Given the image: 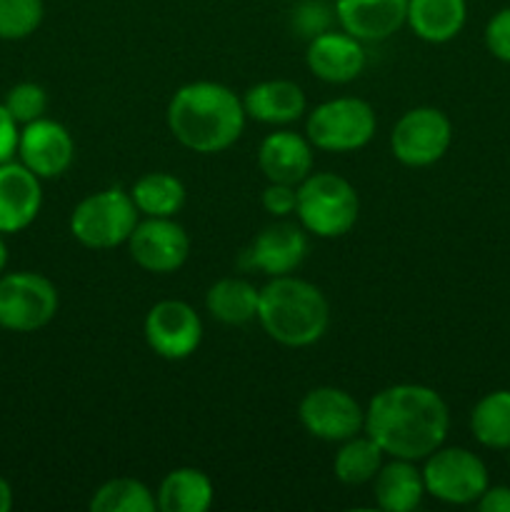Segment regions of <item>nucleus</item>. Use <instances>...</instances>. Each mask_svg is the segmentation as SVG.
Returning a JSON list of instances; mask_svg holds the SVG:
<instances>
[{
  "mask_svg": "<svg viewBox=\"0 0 510 512\" xmlns=\"http://www.w3.org/2000/svg\"><path fill=\"white\" fill-rule=\"evenodd\" d=\"M450 413L433 388L415 383L390 385L370 400L365 433L385 455L400 460H425L445 443Z\"/></svg>",
  "mask_w": 510,
  "mask_h": 512,
  "instance_id": "f257e3e1",
  "label": "nucleus"
},
{
  "mask_svg": "<svg viewBox=\"0 0 510 512\" xmlns=\"http://www.w3.org/2000/svg\"><path fill=\"white\" fill-rule=\"evenodd\" d=\"M245 125L243 100L210 80L188 83L168 103V128L183 148L195 153H223L240 138Z\"/></svg>",
  "mask_w": 510,
  "mask_h": 512,
  "instance_id": "f03ea898",
  "label": "nucleus"
},
{
  "mask_svg": "<svg viewBox=\"0 0 510 512\" xmlns=\"http://www.w3.org/2000/svg\"><path fill=\"white\" fill-rule=\"evenodd\" d=\"M258 320L268 338L285 348L318 343L330 323V305L313 283L278 275L260 290Z\"/></svg>",
  "mask_w": 510,
  "mask_h": 512,
  "instance_id": "7ed1b4c3",
  "label": "nucleus"
},
{
  "mask_svg": "<svg viewBox=\"0 0 510 512\" xmlns=\"http://www.w3.org/2000/svg\"><path fill=\"white\" fill-rule=\"evenodd\" d=\"M300 223L318 238H340L355 225L360 200L353 185L335 173H310L298 185Z\"/></svg>",
  "mask_w": 510,
  "mask_h": 512,
  "instance_id": "20e7f679",
  "label": "nucleus"
},
{
  "mask_svg": "<svg viewBox=\"0 0 510 512\" xmlns=\"http://www.w3.org/2000/svg\"><path fill=\"white\" fill-rule=\"evenodd\" d=\"M138 225V208L130 193L120 188L100 190L75 205L70 215V233L80 245L93 250H108L128 243Z\"/></svg>",
  "mask_w": 510,
  "mask_h": 512,
  "instance_id": "39448f33",
  "label": "nucleus"
},
{
  "mask_svg": "<svg viewBox=\"0 0 510 512\" xmlns=\"http://www.w3.org/2000/svg\"><path fill=\"white\" fill-rule=\"evenodd\" d=\"M310 145L328 153H350L370 143L375 135V110L360 98H335L320 103L308 115Z\"/></svg>",
  "mask_w": 510,
  "mask_h": 512,
  "instance_id": "423d86ee",
  "label": "nucleus"
},
{
  "mask_svg": "<svg viewBox=\"0 0 510 512\" xmlns=\"http://www.w3.org/2000/svg\"><path fill=\"white\" fill-rule=\"evenodd\" d=\"M58 313V290L45 275L20 270L0 275V328L35 333Z\"/></svg>",
  "mask_w": 510,
  "mask_h": 512,
  "instance_id": "0eeeda50",
  "label": "nucleus"
},
{
  "mask_svg": "<svg viewBox=\"0 0 510 512\" xmlns=\"http://www.w3.org/2000/svg\"><path fill=\"white\" fill-rule=\"evenodd\" d=\"M425 493L448 505L478 503L490 485L488 468L475 453L465 448H443L425 458Z\"/></svg>",
  "mask_w": 510,
  "mask_h": 512,
  "instance_id": "6e6552de",
  "label": "nucleus"
},
{
  "mask_svg": "<svg viewBox=\"0 0 510 512\" xmlns=\"http://www.w3.org/2000/svg\"><path fill=\"white\" fill-rule=\"evenodd\" d=\"M453 143V125L438 108H413L395 123L390 148L403 165L425 168L448 153Z\"/></svg>",
  "mask_w": 510,
  "mask_h": 512,
  "instance_id": "1a4fd4ad",
  "label": "nucleus"
},
{
  "mask_svg": "<svg viewBox=\"0 0 510 512\" xmlns=\"http://www.w3.org/2000/svg\"><path fill=\"white\" fill-rule=\"evenodd\" d=\"M300 423L313 438L343 443L365 428V413L353 395L333 385H323L300 400Z\"/></svg>",
  "mask_w": 510,
  "mask_h": 512,
  "instance_id": "9d476101",
  "label": "nucleus"
},
{
  "mask_svg": "<svg viewBox=\"0 0 510 512\" xmlns=\"http://www.w3.org/2000/svg\"><path fill=\"white\" fill-rule=\"evenodd\" d=\"M143 333L155 355L165 360H185L203 340V323L183 300H160L145 315Z\"/></svg>",
  "mask_w": 510,
  "mask_h": 512,
  "instance_id": "9b49d317",
  "label": "nucleus"
},
{
  "mask_svg": "<svg viewBox=\"0 0 510 512\" xmlns=\"http://www.w3.org/2000/svg\"><path fill=\"white\" fill-rule=\"evenodd\" d=\"M130 258L148 273H175L190 253V238L173 218H145L128 238Z\"/></svg>",
  "mask_w": 510,
  "mask_h": 512,
  "instance_id": "f8f14e48",
  "label": "nucleus"
},
{
  "mask_svg": "<svg viewBox=\"0 0 510 512\" xmlns=\"http://www.w3.org/2000/svg\"><path fill=\"white\" fill-rule=\"evenodd\" d=\"M18 155L20 163L33 170L40 180L58 178L75 158L73 135L58 120L38 118L20 130Z\"/></svg>",
  "mask_w": 510,
  "mask_h": 512,
  "instance_id": "ddd939ff",
  "label": "nucleus"
},
{
  "mask_svg": "<svg viewBox=\"0 0 510 512\" xmlns=\"http://www.w3.org/2000/svg\"><path fill=\"white\" fill-rule=\"evenodd\" d=\"M43 188L40 178L23 163L0 165V233H20L40 213Z\"/></svg>",
  "mask_w": 510,
  "mask_h": 512,
  "instance_id": "4468645a",
  "label": "nucleus"
},
{
  "mask_svg": "<svg viewBox=\"0 0 510 512\" xmlns=\"http://www.w3.org/2000/svg\"><path fill=\"white\" fill-rule=\"evenodd\" d=\"M305 63H308L310 73L325 83H350L363 73L365 50L360 40L345 30L343 33L325 30V33L310 38Z\"/></svg>",
  "mask_w": 510,
  "mask_h": 512,
  "instance_id": "2eb2a0df",
  "label": "nucleus"
},
{
  "mask_svg": "<svg viewBox=\"0 0 510 512\" xmlns=\"http://www.w3.org/2000/svg\"><path fill=\"white\" fill-rule=\"evenodd\" d=\"M335 18L353 38L385 40L408 18V0H335Z\"/></svg>",
  "mask_w": 510,
  "mask_h": 512,
  "instance_id": "dca6fc26",
  "label": "nucleus"
},
{
  "mask_svg": "<svg viewBox=\"0 0 510 512\" xmlns=\"http://www.w3.org/2000/svg\"><path fill=\"white\" fill-rule=\"evenodd\" d=\"M258 165L268 183L295 185L298 188L310 173H313V150L310 140L293 130H280L270 133L260 143Z\"/></svg>",
  "mask_w": 510,
  "mask_h": 512,
  "instance_id": "f3484780",
  "label": "nucleus"
},
{
  "mask_svg": "<svg viewBox=\"0 0 510 512\" xmlns=\"http://www.w3.org/2000/svg\"><path fill=\"white\" fill-rule=\"evenodd\" d=\"M308 253V238L303 230L293 223L268 225L248 250V263L260 273L278 278L290 275Z\"/></svg>",
  "mask_w": 510,
  "mask_h": 512,
  "instance_id": "a211bd4d",
  "label": "nucleus"
},
{
  "mask_svg": "<svg viewBox=\"0 0 510 512\" xmlns=\"http://www.w3.org/2000/svg\"><path fill=\"white\" fill-rule=\"evenodd\" d=\"M243 108L258 123L288 125L305 113V93L293 80H265L245 93Z\"/></svg>",
  "mask_w": 510,
  "mask_h": 512,
  "instance_id": "6ab92c4d",
  "label": "nucleus"
},
{
  "mask_svg": "<svg viewBox=\"0 0 510 512\" xmlns=\"http://www.w3.org/2000/svg\"><path fill=\"white\" fill-rule=\"evenodd\" d=\"M468 20L465 0H408V18L415 35L425 43H448Z\"/></svg>",
  "mask_w": 510,
  "mask_h": 512,
  "instance_id": "aec40b11",
  "label": "nucleus"
},
{
  "mask_svg": "<svg viewBox=\"0 0 510 512\" xmlns=\"http://www.w3.org/2000/svg\"><path fill=\"white\" fill-rule=\"evenodd\" d=\"M373 480L375 503L385 512L415 510L425 495L423 470L415 468L413 460L395 458L390 465H383Z\"/></svg>",
  "mask_w": 510,
  "mask_h": 512,
  "instance_id": "412c9836",
  "label": "nucleus"
},
{
  "mask_svg": "<svg viewBox=\"0 0 510 512\" xmlns=\"http://www.w3.org/2000/svg\"><path fill=\"white\" fill-rule=\"evenodd\" d=\"M155 500L163 512H205L213 505V483L203 470L178 468L165 475Z\"/></svg>",
  "mask_w": 510,
  "mask_h": 512,
  "instance_id": "4be33fe9",
  "label": "nucleus"
},
{
  "mask_svg": "<svg viewBox=\"0 0 510 512\" xmlns=\"http://www.w3.org/2000/svg\"><path fill=\"white\" fill-rule=\"evenodd\" d=\"M260 290L243 278H223L210 285L205 308L215 320L225 325H245L258 318Z\"/></svg>",
  "mask_w": 510,
  "mask_h": 512,
  "instance_id": "5701e85b",
  "label": "nucleus"
},
{
  "mask_svg": "<svg viewBox=\"0 0 510 512\" xmlns=\"http://www.w3.org/2000/svg\"><path fill=\"white\" fill-rule=\"evenodd\" d=\"M470 433L483 448H510V390H493L475 403L470 413Z\"/></svg>",
  "mask_w": 510,
  "mask_h": 512,
  "instance_id": "b1692460",
  "label": "nucleus"
},
{
  "mask_svg": "<svg viewBox=\"0 0 510 512\" xmlns=\"http://www.w3.org/2000/svg\"><path fill=\"white\" fill-rule=\"evenodd\" d=\"M130 198L145 218H173L185 203V185L170 173H148L135 180Z\"/></svg>",
  "mask_w": 510,
  "mask_h": 512,
  "instance_id": "393cba45",
  "label": "nucleus"
},
{
  "mask_svg": "<svg viewBox=\"0 0 510 512\" xmlns=\"http://www.w3.org/2000/svg\"><path fill=\"white\" fill-rule=\"evenodd\" d=\"M383 455L380 445L370 435L365 438L353 435V438L343 440L340 450L335 453V478L345 485L370 483L383 468Z\"/></svg>",
  "mask_w": 510,
  "mask_h": 512,
  "instance_id": "a878e982",
  "label": "nucleus"
},
{
  "mask_svg": "<svg viewBox=\"0 0 510 512\" xmlns=\"http://www.w3.org/2000/svg\"><path fill=\"white\" fill-rule=\"evenodd\" d=\"M155 508H158V500L153 498V493L133 478L108 480L95 490L90 500L93 512H153Z\"/></svg>",
  "mask_w": 510,
  "mask_h": 512,
  "instance_id": "bb28decb",
  "label": "nucleus"
},
{
  "mask_svg": "<svg viewBox=\"0 0 510 512\" xmlns=\"http://www.w3.org/2000/svg\"><path fill=\"white\" fill-rule=\"evenodd\" d=\"M43 0H0V40H23L43 23Z\"/></svg>",
  "mask_w": 510,
  "mask_h": 512,
  "instance_id": "cd10ccee",
  "label": "nucleus"
},
{
  "mask_svg": "<svg viewBox=\"0 0 510 512\" xmlns=\"http://www.w3.org/2000/svg\"><path fill=\"white\" fill-rule=\"evenodd\" d=\"M3 105L18 125H28L43 118L48 108V93L38 83H18L8 90Z\"/></svg>",
  "mask_w": 510,
  "mask_h": 512,
  "instance_id": "c85d7f7f",
  "label": "nucleus"
},
{
  "mask_svg": "<svg viewBox=\"0 0 510 512\" xmlns=\"http://www.w3.org/2000/svg\"><path fill=\"white\" fill-rule=\"evenodd\" d=\"M485 48L503 63H510V8L498 10L485 25Z\"/></svg>",
  "mask_w": 510,
  "mask_h": 512,
  "instance_id": "c756f323",
  "label": "nucleus"
},
{
  "mask_svg": "<svg viewBox=\"0 0 510 512\" xmlns=\"http://www.w3.org/2000/svg\"><path fill=\"white\" fill-rule=\"evenodd\" d=\"M295 205H298V188L295 185L270 183L263 190V208L275 218H285V215L295 213Z\"/></svg>",
  "mask_w": 510,
  "mask_h": 512,
  "instance_id": "7c9ffc66",
  "label": "nucleus"
},
{
  "mask_svg": "<svg viewBox=\"0 0 510 512\" xmlns=\"http://www.w3.org/2000/svg\"><path fill=\"white\" fill-rule=\"evenodd\" d=\"M295 25H298L300 30H303V35H310V38H315V35L325 33L328 30V8H325L323 3H315V0H308V3L300 5L298 10H295Z\"/></svg>",
  "mask_w": 510,
  "mask_h": 512,
  "instance_id": "2f4dec72",
  "label": "nucleus"
},
{
  "mask_svg": "<svg viewBox=\"0 0 510 512\" xmlns=\"http://www.w3.org/2000/svg\"><path fill=\"white\" fill-rule=\"evenodd\" d=\"M18 138V123H15L13 115L8 113V108L0 103V165L13 160V155L18 153Z\"/></svg>",
  "mask_w": 510,
  "mask_h": 512,
  "instance_id": "473e14b6",
  "label": "nucleus"
},
{
  "mask_svg": "<svg viewBox=\"0 0 510 512\" xmlns=\"http://www.w3.org/2000/svg\"><path fill=\"white\" fill-rule=\"evenodd\" d=\"M475 505L480 512H510V488L508 485H488Z\"/></svg>",
  "mask_w": 510,
  "mask_h": 512,
  "instance_id": "72a5a7b5",
  "label": "nucleus"
},
{
  "mask_svg": "<svg viewBox=\"0 0 510 512\" xmlns=\"http://www.w3.org/2000/svg\"><path fill=\"white\" fill-rule=\"evenodd\" d=\"M13 508V488H10L8 480L0 475V512H8Z\"/></svg>",
  "mask_w": 510,
  "mask_h": 512,
  "instance_id": "f704fd0d",
  "label": "nucleus"
},
{
  "mask_svg": "<svg viewBox=\"0 0 510 512\" xmlns=\"http://www.w3.org/2000/svg\"><path fill=\"white\" fill-rule=\"evenodd\" d=\"M5 265H8V245H5L3 233H0V275H3Z\"/></svg>",
  "mask_w": 510,
  "mask_h": 512,
  "instance_id": "c9c22d12",
  "label": "nucleus"
},
{
  "mask_svg": "<svg viewBox=\"0 0 510 512\" xmlns=\"http://www.w3.org/2000/svg\"><path fill=\"white\" fill-rule=\"evenodd\" d=\"M505 453H508V465H510V448H508V450H505Z\"/></svg>",
  "mask_w": 510,
  "mask_h": 512,
  "instance_id": "e433bc0d",
  "label": "nucleus"
}]
</instances>
